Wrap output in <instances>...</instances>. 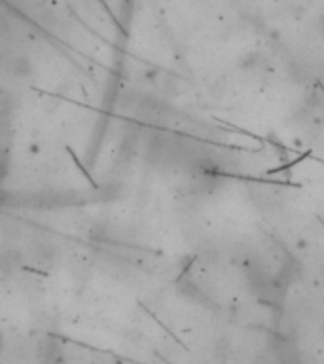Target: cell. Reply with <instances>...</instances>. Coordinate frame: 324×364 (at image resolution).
Wrapping results in <instances>:
<instances>
[{"mask_svg": "<svg viewBox=\"0 0 324 364\" xmlns=\"http://www.w3.org/2000/svg\"><path fill=\"white\" fill-rule=\"evenodd\" d=\"M323 334H324V328H323Z\"/></svg>", "mask_w": 324, "mask_h": 364, "instance_id": "obj_1", "label": "cell"}]
</instances>
